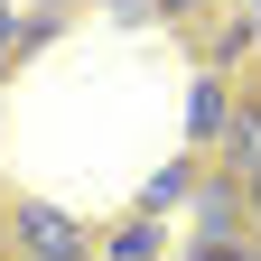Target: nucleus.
Returning <instances> with one entry per match:
<instances>
[{
    "instance_id": "0eeeda50",
    "label": "nucleus",
    "mask_w": 261,
    "mask_h": 261,
    "mask_svg": "<svg viewBox=\"0 0 261 261\" xmlns=\"http://www.w3.org/2000/svg\"><path fill=\"white\" fill-rule=\"evenodd\" d=\"M187 196H196V168L177 159V168H159V177L140 187V215H168V205H187Z\"/></svg>"
},
{
    "instance_id": "f03ea898",
    "label": "nucleus",
    "mask_w": 261,
    "mask_h": 261,
    "mask_svg": "<svg viewBox=\"0 0 261 261\" xmlns=\"http://www.w3.org/2000/svg\"><path fill=\"white\" fill-rule=\"evenodd\" d=\"M187 205H196V243H243V233H252V215H243V177H224V168L196 187Z\"/></svg>"
},
{
    "instance_id": "7ed1b4c3",
    "label": "nucleus",
    "mask_w": 261,
    "mask_h": 261,
    "mask_svg": "<svg viewBox=\"0 0 261 261\" xmlns=\"http://www.w3.org/2000/svg\"><path fill=\"white\" fill-rule=\"evenodd\" d=\"M215 168L224 177L261 168V93H233V121H224V140H215Z\"/></svg>"
},
{
    "instance_id": "f8f14e48",
    "label": "nucleus",
    "mask_w": 261,
    "mask_h": 261,
    "mask_svg": "<svg viewBox=\"0 0 261 261\" xmlns=\"http://www.w3.org/2000/svg\"><path fill=\"white\" fill-rule=\"evenodd\" d=\"M243 215H252V233H261V168L243 177Z\"/></svg>"
},
{
    "instance_id": "9b49d317",
    "label": "nucleus",
    "mask_w": 261,
    "mask_h": 261,
    "mask_svg": "<svg viewBox=\"0 0 261 261\" xmlns=\"http://www.w3.org/2000/svg\"><path fill=\"white\" fill-rule=\"evenodd\" d=\"M112 19H159V0H103Z\"/></svg>"
},
{
    "instance_id": "20e7f679",
    "label": "nucleus",
    "mask_w": 261,
    "mask_h": 261,
    "mask_svg": "<svg viewBox=\"0 0 261 261\" xmlns=\"http://www.w3.org/2000/svg\"><path fill=\"white\" fill-rule=\"evenodd\" d=\"M224 121H233V84H224V75H196V93H187V140H196V149H215V140H224Z\"/></svg>"
},
{
    "instance_id": "ddd939ff",
    "label": "nucleus",
    "mask_w": 261,
    "mask_h": 261,
    "mask_svg": "<svg viewBox=\"0 0 261 261\" xmlns=\"http://www.w3.org/2000/svg\"><path fill=\"white\" fill-rule=\"evenodd\" d=\"M243 10H252V19H261V0H243Z\"/></svg>"
},
{
    "instance_id": "9d476101",
    "label": "nucleus",
    "mask_w": 261,
    "mask_h": 261,
    "mask_svg": "<svg viewBox=\"0 0 261 261\" xmlns=\"http://www.w3.org/2000/svg\"><path fill=\"white\" fill-rule=\"evenodd\" d=\"M205 10H215V0H159V19H177V28H196Z\"/></svg>"
},
{
    "instance_id": "6e6552de",
    "label": "nucleus",
    "mask_w": 261,
    "mask_h": 261,
    "mask_svg": "<svg viewBox=\"0 0 261 261\" xmlns=\"http://www.w3.org/2000/svg\"><path fill=\"white\" fill-rule=\"evenodd\" d=\"M65 19H75V0H38V10H28V19H19V56H38V47L56 38V28H65Z\"/></svg>"
},
{
    "instance_id": "423d86ee",
    "label": "nucleus",
    "mask_w": 261,
    "mask_h": 261,
    "mask_svg": "<svg viewBox=\"0 0 261 261\" xmlns=\"http://www.w3.org/2000/svg\"><path fill=\"white\" fill-rule=\"evenodd\" d=\"M252 38H261V19H252V10H233V19H215V56H205V75H233V65L252 56Z\"/></svg>"
},
{
    "instance_id": "f257e3e1",
    "label": "nucleus",
    "mask_w": 261,
    "mask_h": 261,
    "mask_svg": "<svg viewBox=\"0 0 261 261\" xmlns=\"http://www.w3.org/2000/svg\"><path fill=\"white\" fill-rule=\"evenodd\" d=\"M10 243L28 261H93V233L65 205H38V196H10Z\"/></svg>"
},
{
    "instance_id": "1a4fd4ad",
    "label": "nucleus",
    "mask_w": 261,
    "mask_h": 261,
    "mask_svg": "<svg viewBox=\"0 0 261 261\" xmlns=\"http://www.w3.org/2000/svg\"><path fill=\"white\" fill-rule=\"evenodd\" d=\"M19 65V0H0V75Z\"/></svg>"
},
{
    "instance_id": "39448f33",
    "label": "nucleus",
    "mask_w": 261,
    "mask_h": 261,
    "mask_svg": "<svg viewBox=\"0 0 261 261\" xmlns=\"http://www.w3.org/2000/svg\"><path fill=\"white\" fill-rule=\"evenodd\" d=\"M103 261H168V233H159V215H121L103 233Z\"/></svg>"
}]
</instances>
